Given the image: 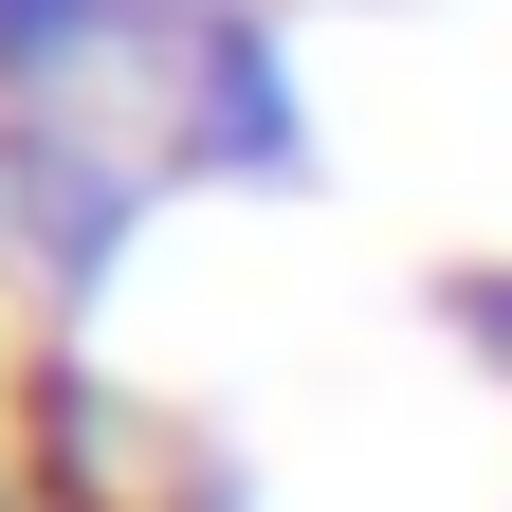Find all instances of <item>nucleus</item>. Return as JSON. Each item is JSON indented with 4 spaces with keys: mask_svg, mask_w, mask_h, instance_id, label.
Listing matches in <instances>:
<instances>
[{
    "mask_svg": "<svg viewBox=\"0 0 512 512\" xmlns=\"http://www.w3.org/2000/svg\"><path fill=\"white\" fill-rule=\"evenodd\" d=\"M55 19H74V0H0V37H55Z\"/></svg>",
    "mask_w": 512,
    "mask_h": 512,
    "instance_id": "f257e3e1",
    "label": "nucleus"
}]
</instances>
